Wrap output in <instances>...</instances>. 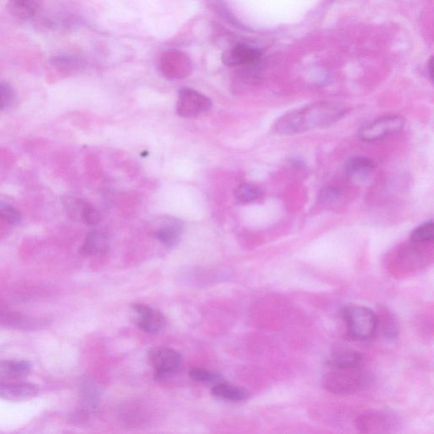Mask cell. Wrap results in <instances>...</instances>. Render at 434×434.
<instances>
[{
	"label": "cell",
	"mask_w": 434,
	"mask_h": 434,
	"mask_svg": "<svg viewBox=\"0 0 434 434\" xmlns=\"http://www.w3.org/2000/svg\"><path fill=\"white\" fill-rule=\"evenodd\" d=\"M39 392L38 386L26 382L0 381V399L11 402H24L35 398Z\"/></svg>",
	"instance_id": "10"
},
{
	"label": "cell",
	"mask_w": 434,
	"mask_h": 434,
	"mask_svg": "<svg viewBox=\"0 0 434 434\" xmlns=\"http://www.w3.org/2000/svg\"><path fill=\"white\" fill-rule=\"evenodd\" d=\"M133 309L138 315V327L145 333L158 334L165 326V317L159 311L143 304H134Z\"/></svg>",
	"instance_id": "11"
},
{
	"label": "cell",
	"mask_w": 434,
	"mask_h": 434,
	"mask_svg": "<svg viewBox=\"0 0 434 434\" xmlns=\"http://www.w3.org/2000/svg\"><path fill=\"white\" fill-rule=\"evenodd\" d=\"M347 112L345 106L331 102H317L286 113L276 121L274 131L287 136L326 128L341 120Z\"/></svg>",
	"instance_id": "1"
},
{
	"label": "cell",
	"mask_w": 434,
	"mask_h": 434,
	"mask_svg": "<svg viewBox=\"0 0 434 434\" xmlns=\"http://www.w3.org/2000/svg\"><path fill=\"white\" fill-rule=\"evenodd\" d=\"M190 378L192 380L202 383H223V376L217 372L204 369V368H192L190 371Z\"/></svg>",
	"instance_id": "24"
},
{
	"label": "cell",
	"mask_w": 434,
	"mask_h": 434,
	"mask_svg": "<svg viewBox=\"0 0 434 434\" xmlns=\"http://www.w3.org/2000/svg\"><path fill=\"white\" fill-rule=\"evenodd\" d=\"M99 400V392L96 385L91 382H85L81 386V405L84 412H92Z\"/></svg>",
	"instance_id": "20"
},
{
	"label": "cell",
	"mask_w": 434,
	"mask_h": 434,
	"mask_svg": "<svg viewBox=\"0 0 434 434\" xmlns=\"http://www.w3.org/2000/svg\"><path fill=\"white\" fill-rule=\"evenodd\" d=\"M395 424V417L383 412H367L356 421V426L363 433H386Z\"/></svg>",
	"instance_id": "8"
},
{
	"label": "cell",
	"mask_w": 434,
	"mask_h": 434,
	"mask_svg": "<svg viewBox=\"0 0 434 434\" xmlns=\"http://www.w3.org/2000/svg\"><path fill=\"white\" fill-rule=\"evenodd\" d=\"M81 222L89 225V226H96L100 222V215L99 211L96 208L87 204L85 206L83 215H81Z\"/></svg>",
	"instance_id": "30"
},
{
	"label": "cell",
	"mask_w": 434,
	"mask_h": 434,
	"mask_svg": "<svg viewBox=\"0 0 434 434\" xmlns=\"http://www.w3.org/2000/svg\"><path fill=\"white\" fill-rule=\"evenodd\" d=\"M382 329L385 337L388 339H395L398 334V327H397L396 322L391 315L388 314L383 317V321L382 322Z\"/></svg>",
	"instance_id": "29"
},
{
	"label": "cell",
	"mask_w": 434,
	"mask_h": 434,
	"mask_svg": "<svg viewBox=\"0 0 434 434\" xmlns=\"http://www.w3.org/2000/svg\"><path fill=\"white\" fill-rule=\"evenodd\" d=\"M376 164L371 159L364 157H351L346 163V173L351 181L362 183L371 178L376 169Z\"/></svg>",
	"instance_id": "12"
},
{
	"label": "cell",
	"mask_w": 434,
	"mask_h": 434,
	"mask_svg": "<svg viewBox=\"0 0 434 434\" xmlns=\"http://www.w3.org/2000/svg\"><path fill=\"white\" fill-rule=\"evenodd\" d=\"M63 202L65 210L67 211V215L74 221H81V215L87 202L75 196L65 195L63 197Z\"/></svg>",
	"instance_id": "22"
},
{
	"label": "cell",
	"mask_w": 434,
	"mask_h": 434,
	"mask_svg": "<svg viewBox=\"0 0 434 434\" xmlns=\"http://www.w3.org/2000/svg\"><path fill=\"white\" fill-rule=\"evenodd\" d=\"M261 53L251 45L239 44L225 51L223 63L229 67L255 65L261 60Z\"/></svg>",
	"instance_id": "9"
},
{
	"label": "cell",
	"mask_w": 434,
	"mask_h": 434,
	"mask_svg": "<svg viewBox=\"0 0 434 434\" xmlns=\"http://www.w3.org/2000/svg\"><path fill=\"white\" fill-rule=\"evenodd\" d=\"M433 222L432 220L421 224V226L413 230L411 235L412 242L426 244L433 241Z\"/></svg>",
	"instance_id": "23"
},
{
	"label": "cell",
	"mask_w": 434,
	"mask_h": 434,
	"mask_svg": "<svg viewBox=\"0 0 434 434\" xmlns=\"http://www.w3.org/2000/svg\"><path fill=\"white\" fill-rule=\"evenodd\" d=\"M341 195V191L337 188L326 187L319 194V202L323 204H333L338 202Z\"/></svg>",
	"instance_id": "28"
},
{
	"label": "cell",
	"mask_w": 434,
	"mask_h": 434,
	"mask_svg": "<svg viewBox=\"0 0 434 434\" xmlns=\"http://www.w3.org/2000/svg\"><path fill=\"white\" fill-rule=\"evenodd\" d=\"M32 364L25 360H3L0 362V376L7 379L26 378L32 372Z\"/></svg>",
	"instance_id": "17"
},
{
	"label": "cell",
	"mask_w": 434,
	"mask_h": 434,
	"mask_svg": "<svg viewBox=\"0 0 434 434\" xmlns=\"http://www.w3.org/2000/svg\"><path fill=\"white\" fill-rule=\"evenodd\" d=\"M237 202L249 204L259 199L262 195L260 188L251 183H242L237 186L235 192Z\"/></svg>",
	"instance_id": "21"
},
{
	"label": "cell",
	"mask_w": 434,
	"mask_h": 434,
	"mask_svg": "<svg viewBox=\"0 0 434 434\" xmlns=\"http://www.w3.org/2000/svg\"><path fill=\"white\" fill-rule=\"evenodd\" d=\"M404 125L405 119L402 117L396 114L381 117L360 126L358 136L364 142H376L399 133Z\"/></svg>",
	"instance_id": "4"
},
{
	"label": "cell",
	"mask_w": 434,
	"mask_h": 434,
	"mask_svg": "<svg viewBox=\"0 0 434 434\" xmlns=\"http://www.w3.org/2000/svg\"><path fill=\"white\" fill-rule=\"evenodd\" d=\"M183 231V224L181 221L171 220L158 229L155 237L165 246L173 248L179 243Z\"/></svg>",
	"instance_id": "15"
},
{
	"label": "cell",
	"mask_w": 434,
	"mask_h": 434,
	"mask_svg": "<svg viewBox=\"0 0 434 434\" xmlns=\"http://www.w3.org/2000/svg\"><path fill=\"white\" fill-rule=\"evenodd\" d=\"M54 67L60 71H68V70L74 69L79 65V60L74 57L67 55H59L53 57L51 60Z\"/></svg>",
	"instance_id": "27"
},
{
	"label": "cell",
	"mask_w": 434,
	"mask_h": 434,
	"mask_svg": "<svg viewBox=\"0 0 434 434\" xmlns=\"http://www.w3.org/2000/svg\"><path fill=\"white\" fill-rule=\"evenodd\" d=\"M212 107V102L202 93L190 88H182L178 91L177 109L179 116L196 117L206 113Z\"/></svg>",
	"instance_id": "5"
},
{
	"label": "cell",
	"mask_w": 434,
	"mask_h": 434,
	"mask_svg": "<svg viewBox=\"0 0 434 434\" xmlns=\"http://www.w3.org/2000/svg\"><path fill=\"white\" fill-rule=\"evenodd\" d=\"M433 57H431V59L428 60V67H427L428 79H430V81H432L433 79Z\"/></svg>",
	"instance_id": "31"
},
{
	"label": "cell",
	"mask_w": 434,
	"mask_h": 434,
	"mask_svg": "<svg viewBox=\"0 0 434 434\" xmlns=\"http://www.w3.org/2000/svg\"><path fill=\"white\" fill-rule=\"evenodd\" d=\"M371 381L369 372L362 369L360 367L343 368V369H331L323 376L322 385L326 390L335 395L355 394L367 385Z\"/></svg>",
	"instance_id": "2"
},
{
	"label": "cell",
	"mask_w": 434,
	"mask_h": 434,
	"mask_svg": "<svg viewBox=\"0 0 434 434\" xmlns=\"http://www.w3.org/2000/svg\"><path fill=\"white\" fill-rule=\"evenodd\" d=\"M212 395L217 398L240 402L248 399L249 392L244 388L233 386V385L223 382L216 385L211 390Z\"/></svg>",
	"instance_id": "19"
},
{
	"label": "cell",
	"mask_w": 434,
	"mask_h": 434,
	"mask_svg": "<svg viewBox=\"0 0 434 434\" xmlns=\"http://www.w3.org/2000/svg\"><path fill=\"white\" fill-rule=\"evenodd\" d=\"M149 359L154 369V378L167 379L177 371L182 365V356L169 348H157L150 352Z\"/></svg>",
	"instance_id": "6"
},
{
	"label": "cell",
	"mask_w": 434,
	"mask_h": 434,
	"mask_svg": "<svg viewBox=\"0 0 434 434\" xmlns=\"http://www.w3.org/2000/svg\"><path fill=\"white\" fill-rule=\"evenodd\" d=\"M8 10L15 18L28 20L34 18L40 7V0H9Z\"/></svg>",
	"instance_id": "18"
},
{
	"label": "cell",
	"mask_w": 434,
	"mask_h": 434,
	"mask_svg": "<svg viewBox=\"0 0 434 434\" xmlns=\"http://www.w3.org/2000/svg\"><path fill=\"white\" fill-rule=\"evenodd\" d=\"M110 241L103 232L93 230L90 232L81 245L80 253L84 256L104 255L109 251Z\"/></svg>",
	"instance_id": "13"
},
{
	"label": "cell",
	"mask_w": 434,
	"mask_h": 434,
	"mask_svg": "<svg viewBox=\"0 0 434 434\" xmlns=\"http://www.w3.org/2000/svg\"><path fill=\"white\" fill-rule=\"evenodd\" d=\"M15 100V92L9 83L0 81V112L12 107Z\"/></svg>",
	"instance_id": "25"
},
{
	"label": "cell",
	"mask_w": 434,
	"mask_h": 434,
	"mask_svg": "<svg viewBox=\"0 0 434 434\" xmlns=\"http://www.w3.org/2000/svg\"><path fill=\"white\" fill-rule=\"evenodd\" d=\"M0 219L16 226L22 222V216L15 208L10 204L0 203Z\"/></svg>",
	"instance_id": "26"
},
{
	"label": "cell",
	"mask_w": 434,
	"mask_h": 434,
	"mask_svg": "<svg viewBox=\"0 0 434 434\" xmlns=\"http://www.w3.org/2000/svg\"><path fill=\"white\" fill-rule=\"evenodd\" d=\"M343 318L347 327L348 333L355 341H367L378 330V316L365 306L350 305L343 310Z\"/></svg>",
	"instance_id": "3"
},
{
	"label": "cell",
	"mask_w": 434,
	"mask_h": 434,
	"mask_svg": "<svg viewBox=\"0 0 434 434\" xmlns=\"http://www.w3.org/2000/svg\"><path fill=\"white\" fill-rule=\"evenodd\" d=\"M163 63L162 69L166 76L178 77V79L188 76V69H190L188 60L187 57L180 53L171 52L170 54H166Z\"/></svg>",
	"instance_id": "16"
},
{
	"label": "cell",
	"mask_w": 434,
	"mask_h": 434,
	"mask_svg": "<svg viewBox=\"0 0 434 434\" xmlns=\"http://www.w3.org/2000/svg\"><path fill=\"white\" fill-rule=\"evenodd\" d=\"M362 355L357 351L341 350L334 352L326 360V365L331 369L357 367L362 366Z\"/></svg>",
	"instance_id": "14"
},
{
	"label": "cell",
	"mask_w": 434,
	"mask_h": 434,
	"mask_svg": "<svg viewBox=\"0 0 434 434\" xmlns=\"http://www.w3.org/2000/svg\"><path fill=\"white\" fill-rule=\"evenodd\" d=\"M51 322L47 319L0 309V327L23 331H39L47 329Z\"/></svg>",
	"instance_id": "7"
}]
</instances>
